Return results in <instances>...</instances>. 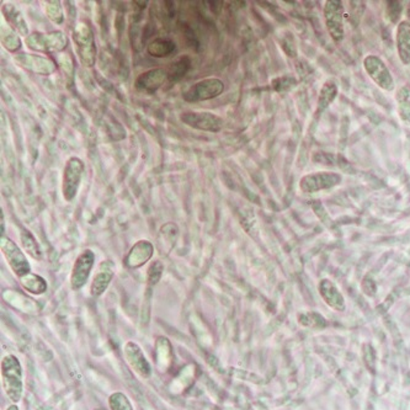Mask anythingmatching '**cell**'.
Listing matches in <instances>:
<instances>
[{
	"label": "cell",
	"mask_w": 410,
	"mask_h": 410,
	"mask_svg": "<svg viewBox=\"0 0 410 410\" xmlns=\"http://www.w3.org/2000/svg\"><path fill=\"white\" fill-rule=\"evenodd\" d=\"M1 385L8 398L16 404L24 395V372L15 355H6L1 360Z\"/></svg>",
	"instance_id": "cell-1"
},
{
	"label": "cell",
	"mask_w": 410,
	"mask_h": 410,
	"mask_svg": "<svg viewBox=\"0 0 410 410\" xmlns=\"http://www.w3.org/2000/svg\"><path fill=\"white\" fill-rule=\"evenodd\" d=\"M75 51L82 65L94 67L96 60V45L93 31L85 23H78L73 30Z\"/></svg>",
	"instance_id": "cell-2"
},
{
	"label": "cell",
	"mask_w": 410,
	"mask_h": 410,
	"mask_svg": "<svg viewBox=\"0 0 410 410\" xmlns=\"http://www.w3.org/2000/svg\"><path fill=\"white\" fill-rule=\"evenodd\" d=\"M26 45L30 50L42 53L62 52L68 46V37L62 31L52 32H34L25 39Z\"/></svg>",
	"instance_id": "cell-3"
},
{
	"label": "cell",
	"mask_w": 410,
	"mask_h": 410,
	"mask_svg": "<svg viewBox=\"0 0 410 410\" xmlns=\"http://www.w3.org/2000/svg\"><path fill=\"white\" fill-rule=\"evenodd\" d=\"M345 9L344 3L340 0H328L323 9V18L326 23V31L331 40L340 44L345 37V24H344Z\"/></svg>",
	"instance_id": "cell-4"
},
{
	"label": "cell",
	"mask_w": 410,
	"mask_h": 410,
	"mask_svg": "<svg viewBox=\"0 0 410 410\" xmlns=\"http://www.w3.org/2000/svg\"><path fill=\"white\" fill-rule=\"evenodd\" d=\"M84 170V163L78 157H72L67 160L62 180V193L67 203H72L77 198Z\"/></svg>",
	"instance_id": "cell-5"
},
{
	"label": "cell",
	"mask_w": 410,
	"mask_h": 410,
	"mask_svg": "<svg viewBox=\"0 0 410 410\" xmlns=\"http://www.w3.org/2000/svg\"><path fill=\"white\" fill-rule=\"evenodd\" d=\"M364 70L375 84L385 91H393L395 80L385 60L376 55L366 56L364 60Z\"/></svg>",
	"instance_id": "cell-6"
},
{
	"label": "cell",
	"mask_w": 410,
	"mask_h": 410,
	"mask_svg": "<svg viewBox=\"0 0 410 410\" xmlns=\"http://www.w3.org/2000/svg\"><path fill=\"white\" fill-rule=\"evenodd\" d=\"M0 249L6 257V262L9 264V267L18 276V278L30 274V262L20 248L18 247V244L13 242L11 238H8L6 236L0 238Z\"/></svg>",
	"instance_id": "cell-7"
},
{
	"label": "cell",
	"mask_w": 410,
	"mask_h": 410,
	"mask_svg": "<svg viewBox=\"0 0 410 410\" xmlns=\"http://www.w3.org/2000/svg\"><path fill=\"white\" fill-rule=\"evenodd\" d=\"M224 91V83L217 78H206L195 83L183 94V99L188 103H200L214 99Z\"/></svg>",
	"instance_id": "cell-8"
},
{
	"label": "cell",
	"mask_w": 410,
	"mask_h": 410,
	"mask_svg": "<svg viewBox=\"0 0 410 410\" xmlns=\"http://www.w3.org/2000/svg\"><path fill=\"white\" fill-rule=\"evenodd\" d=\"M95 254L90 249H85L80 252L79 257L75 259V265L70 274V288L73 291H78L85 286L89 280L90 274L94 267Z\"/></svg>",
	"instance_id": "cell-9"
},
{
	"label": "cell",
	"mask_w": 410,
	"mask_h": 410,
	"mask_svg": "<svg viewBox=\"0 0 410 410\" xmlns=\"http://www.w3.org/2000/svg\"><path fill=\"white\" fill-rule=\"evenodd\" d=\"M341 175L333 172H318L307 174L301 179L300 188L303 193H316L321 190L334 188L341 183Z\"/></svg>",
	"instance_id": "cell-10"
},
{
	"label": "cell",
	"mask_w": 410,
	"mask_h": 410,
	"mask_svg": "<svg viewBox=\"0 0 410 410\" xmlns=\"http://www.w3.org/2000/svg\"><path fill=\"white\" fill-rule=\"evenodd\" d=\"M15 62L21 68L29 70L34 75H50L56 72L55 60L47 56L21 53L15 56Z\"/></svg>",
	"instance_id": "cell-11"
},
{
	"label": "cell",
	"mask_w": 410,
	"mask_h": 410,
	"mask_svg": "<svg viewBox=\"0 0 410 410\" xmlns=\"http://www.w3.org/2000/svg\"><path fill=\"white\" fill-rule=\"evenodd\" d=\"M180 120L188 127L206 132H219L223 127V120L211 113H185Z\"/></svg>",
	"instance_id": "cell-12"
},
{
	"label": "cell",
	"mask_w": 410,
	"mask_h": 410,
	"mask_svg": "<svg viewBox=\"0 0 410 410\" xmlns=\"http://www.w3.org/2000/svg\"><path fill=\"white\" fill-rule=\"evenodd\" d=\"M124 355L129 367L134 371V373H137L142 378H149L152 376V366L139 344H136L134 341L126 342Z\"/></svg>",
	"instance_id": "cell-13"
},
{
	"label": "cell",
	"mask_w": 410,
	"mask_h": 410,
	"mask_svg": "<svg viewBox=\"0 0 410 410\" xmlns=\"http://www.w3.org/2000/svg\"><path fill=\"white\" fill-rule=\"evenodd\" d=\"M115 276V264L111 260H105L99 264L95 271L94 278L90 286V295L100 297L109 288Z\"/></svg>",
	"instance_id": "cell-14"
},
{
	"label": "cell",
	"mask_w": 410,
	"mask_h": 410,
	"mask_svg": "<svg viewBox=\"0 0 410 410\" xmlns=\"http://www.w3.org/2000/svg\"><path fill=\"white\" fill-rule=\"evenodd\" d=\"M168 79V72L163 68H154L144 72L139 75V78L134 82L136 89L148 94H153Z\"/></svg>",
	"instance_id": "cell-15"
},
{
	"label": "cell",
	"mask_w": 410,
	"mask_h": 410,
	"mask_svg": "<svg viewBox=\"0 0 410 410\" xmlns=\"http://www.w3.org/2000/svg\"><path fill=\"white\" fill-rule=\"evenodd\" d=\"M153 244L149 241L142 239L129 249V254L124 259V264L129 269H139V267H143L146 262H148L153 257Z\"/></svg>",
	"instance_id": "cell-16"
},
{
	"label": "cell",
	"mask_w": 410,
	"mask_h": 410,
	"mask_svg": "<svg viewBox=\"0 0 410 410\" xmlns=\"http://www.w3.org/2000/svg\"><path fill=\"white\" fill-rule=\"evenodd\" d=\"M395 46L400 62L404 65H410V23L402 20L395 30Z\"/></svg>",
	"instance_id": "cell-17"
},
{
	"label": "cell",
	"mask_w": 410,
	"mask_h": 410,
	"mask_svg": "<svg viewBox=\"0 0 410 410\" xmlns=\"http://www.w3.org/2000/svg\"><path fill=\"white\" fill-rule=\"evenodd\" d=\"M1 11L4 14L8 25L11 26V29H14L19 35L24 36L26 39L29 36V27L20 11L14 6L6 4L1 8Z\"/></svg>",
	"instance_id": "cell-18"
},
{
	"label": "cell",
	"mask_w": 410,
	"mask_h": 410,
	"mask_svg": "<svg viewBox=\"0 0 410 410\" xmlns=\"http://www.w3.org/2000/svg\"><path fill=\"white\" fill-rule=\"evenodd\" d=\"M179 228L174 223L169 222L164 224L159 229L158 247L162 255H168L172 252L175 242L178 239Z\"/></svg>",
	"instance_id": "cell-19"
},
{
	"label": "cell",
	"mask_w": 410,
	"mask_h": 410,
	"mask_svg": "<svg viewBox=\"0 0 410 410\" xmlns=\"http://www.w3.org/2000/svg\"><path fill=\"white\" fill-rule=\"evenodd\" d=\"M338 94H339V89L335 82L333 79L326 80L319 91V96L316 101V114L324 113L334 103Z\"/></svg>",
	"instance_id": "cell-20"
},
{
	"label": "cell",
	"mask_w": 410,
	"mask_h": 410,
	"mask_svg": "<svg viewBox=\"0 0 410 410\" xmlns=\"http://www.w3.org/2000/svg\"><path fill=\"white\" fill-rule=\"evenodd\" d=\"M19 282L25 291L36 295V296H40L47 291V281L44 277L34 274V272H30L25 276L20 277Z\"/></svg>",
	"instance_id": "cell-21"
},
{
	"label": "cell",
	"mask_w": 410,
	"mask_h": 410,
	"mask_svg": "<svg viewBox=\"0 0 410 410\" xmlns=\"http://www.w3.org/2000/svg\"><path fill=\"white\" fill-rule=\"evenodd\" d=\"M395 101L398 105V115L404 122H410V88L409 85L400 87L397 94Z\"/></svg>",
	"instance_id": "cell-22"
},
{
	"label": "cell",
	"mask_w": 410,
	"mask_h": 410,
	"mask_svg": "<svg viewBox=\"0 0 410 410\" xmlns=\"http://www.w3.org/2000/svg\"><path fill=\"white\" fill-rule=\"evenodd\" d=\"M1 44L6 47L9 52H18L21 49V40L18 32L14 29H11V26H1Z\"/></svg>",
	"instance_id": "cell-23"
},
{
	"label": "cell",
	"mask_w": 410,
	"mask_h": 410,
	"mask_svg": "<svg viewBox=\"0 0 410 410\" xmlns=\"http://www.w3.org/2000/svg\"><path fill=\"white\" fill-rule=\"evenodd\" d=\"M175 50V44L168 39H157L148 46V53L153 57H168Z\"/></svg>",
	"instance_id": "cell-24"
},
{
	"label": "cell",
	"mask_w": 410,
	"mask_h": 410,
	"mask_svg": "<svg viewBox=\"0 0 410 410\" xmlns=\"http://www.w3.org/2000/svg\"><path fill=\"white\" fill-rule=\"evenodd\" d=\"M190 65H191V60L188 57H183L180 60L174 62L173 65H170V68L168 72V79L170 82H178V80L181 79L184 75L188 73V70H190Z\"/></svg>",
	"instance_id": "cell-25"
},
{
	"label": "cell",
	"mask_w": 410,
	"mask_h": 410,
	"mask_svg": "<svg viewBox=\"0 0 410 410\" xmlns=\"http://www.w3.org/2000/svg\"><path fill=\"white\" fill-rule=\"evenodd\" d=\"M20 239L25 252H29L34 259L40 260L41 257H42V252H41L40 245L36 242L35 237L32 236V233L29 232L27 229H24L21 232Z\"/></svg>",
	"instance_id": "cell-26"
},
{
	"label": "cell",
	"mask_w": 410,
	"mask_h": 410,
	"mask_svg": "<svg viewBox=\"0 0 410 410\" xmlns=\"http://www.w3.org/2000/svg\"><path fill=\"white\" fill-rule=\"evenodd\" d=\"M110 410H134L127 395L121 392H115L109 397Z\"/></svg>",
	"instance_id": "cell-27"
},
{
	"label": "cell",
	"mask_w": 410,
	"mask_h": 410,
	"mask_svg": "<svg viewBox=\"0 0 410 410\" xmlns=\"http://www.w3.org/2000/svg\"><path fill=\"white\" fill-rule=\"evenodd\" d=\"M45 11L46 15L50 19L51 21H53L55 24H58L60 25L63 20H65V15H63V9L60 6V1H46L45 3Z\"/></svg>",
	"instance_id": "cell-28"
},
{
	"label": "cell",
	"mask_w": 410,
	"mask_h": 410,
	"mask_svg": "<svg viewBox=\"0 0 410 410\" xmlns=\"http://www.w3.org/2000/svg\"><path fill=\"white\" fill-rule=\"evenodd\" d=\"M297 84V80L290 75H283L280 78L272 80V88L276 90L277 93H285L295 88Z\"/></svg>",
	"instance_id": "cell-29"
},
{
	"label": "cell",
	"mask_w": 410,
	"mask_h": 410,
	"mask_svg": "<svg viewBox=\"0 0 410 410\" xmlns=\"http://www.w3.org/2000/svg\"><path fill=\"white\" fill-rule=\"evenodd\" d=\"M164 267L162 262L157 260L150 264L147 271V280L150 286H155L163 276Z\"/></svg>",
	"instance_id": "cell-30"
},
{
	"label": "cell",
	"mask_w": 410,
	"mask_h": 410,
	"mask_svg": "<svg viewBox=\"0 0 410 410\" xmlns=\"http://www.w3.org/2000/svg\"><path fill=\"white\" fill-rule=\"evenodd\" d=\"M395 6L393 1L388 3V14H390V18H392V21L397 23L398 16H400V13H402V3L395 1V6Z\"/></svg>",
	"instance_id": "cell-31"
},
{
	"label": "cell",
	"mask_w": 410,
	"mask_h": 410,
	"mask_svg": "<svg viewBox=\"0 0 410 410\" xmlns=\"http://www.w3.org/2000/svg\"><path fill=\"white\" fill-rule=\"evenodd\" d=\"M0 221H1V237H4L6 231H4V213H3V211L0 213Z\"/></svg>",
	"instance_id": "cell-32"
},
{
	"label": "cell",
	"mask_w": 410,
	"mask_h": 410,
	"mask_svg": "<svg viewBox=\"0 0 410 410\" xmlns=\"http://www.w3.org/2000/svg\"><path fill=\"white\" fill-rule=\"evenodd\" d=\"M6 410H20L19 409V406L16 404L11 405V406H8V409Z\"/></svg>",
	"instance_id": "cell-33"
}]
</instances>
